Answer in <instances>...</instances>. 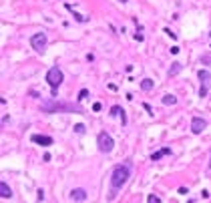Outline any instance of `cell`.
Listing matches in <instances>:
<instances>
[{"label": "cell", "instance_id": "obj_5", "mask_svg": "<svg viewBox=\"0 0 211 203\" xmlns=\"http://www.w3.org/2000/svg\"><path fill=\"white\" fill-rule=\"evenodd\" d=\"M30 46H32V48H34L38 54L44 52V50H46V34H44V32H36V34L30 38Z\"/></svg>", "mask_w": 211, "mask_h": 203}, {"label": "cell", "instance_id": "obj_17", "mask_svg": "<svg viewBox=\"0 0 211 203\" xmlns=\"http://www.w3.org/2000/svg\"><path fill=\"white\" fill-rule=\"evenodd\" d=\"M87 97H88V91H87V88H83V91L79 92V101H84Z\"/></svg>", "mask_w": 211, "mask_h": 203}, {"label": "cell", "instance_id": "obj_11", "mask_svg": "<svg viewBox=\"0 0 211 203\" xmlns=\"http://www.w3.org/2000/svg\"><path fill=\"white\" fill-rule=\"evenodd\" d=\"M0 195H2L4 199H8V197H12V191H10V187H8L6 183H0Z\"/></svg>", "mask_w": 211, "mask_h": 203}, {"label": "cell", "instance_id": "obj_22", "mask_svg": "<svg viewBox=\"0 0 211 203\" xmlns=\"http://www.w3.org/2000/svg\"><path fill=\"white\" fill-rule=\"evenodd\" d=\"M187 193V187H179V195H185Z\"/></svg>", "mask_w": 211, "mask_h": 203}, {"label": "cell", "instance_id": "obj_9", "mask_svg": "<svg viewBox=\"0 0 211 203\" xmlns=\"http://www.w3.org/2000/svg\"><path fill=\"white\" fill-rule=\"evenodd\" d=\"M111 115L113 117H119L121 119V123H123V125H127V115H125V111H123V107H119V105H115V107H111Z\"/></svg>", "mask_w": 211, "mask_h": 203}, {"label": "cell", "instance_id": "obj_1", "mask_svg": "<svg viewBox=\"0 0 211 203\" xmlns=\"http://www.w3.org/2000/svg\"><path fill=\"white\" fill-rule=\"evenodd\" d=\"M131 177V165L129 163H121L113 169V175H111V193H109V201H113L119 193V189L129 181Z\"/></svg>", "mask_w": 211, "mask_h": 203}, {"label": "cell", "instance_id": "obj_8", "mask_svg": "<svg viewBox=\"0 0 211 203\" xmlns=\"http://www.w3.org/2000/svg\"><path fill=\"white\" fill-rule=\"evenodd\" d=\"M32 143L42 145V147H50V145H52V139L46 137V135H32Z\"/></svg>", "mask_w": 211, "mask_h": 203}, {"label": "cell", "instance_id": "obj_4", "mask_svg": "<svg viewBox=\"0 0 211 203\" xmlns=\"http://www.w3.org/2000/svg\"><path fill=\"white\" fill-rule=\"evenodd\" d=\"M42 111H48V113H58V111L81 113V109L77 105H69V103H48V105H42Z\"/></svg>", "mask_w": 211, "mask_h": 203}, {"label": "cell", "instance_id": "obj_15", "mask_svg": "<svg viewBox=\"0 0 211 203\" xmlns=\"http://www.w3.org/2000/svg\"><path fill=\"white\" fill-rule=\"evenodd\" d=\"M179 70H181V65H179V62H173V66H171V70H169V74L173 77V74H177Z\"/></svg>", "mask_w": 211, "mask_h": 203}, {"label": "cell", "instance_id": "obj_13", "mask_svg": "<svg viewBox=\"0 0 211 203\" xmlns=\"http://www.w3.org/2000/svg\"><path fill=\"white\" fill-rule=\"evenodd\" d=\"M163 105H177V97L175 95H165L163 97Z\"/></svg>", "mask_w": 211, "mask_h": 203}, {"label": "cell", "instance_id": "obj_7", "mask_svg": "<svg viewBox=\"0 0 211 203\" xmlns=\"http://www.w3.org/2000/svg\"><path fill=\"white\" fill-rule=\"evenodd\" d=\"M205 127H207V121H205V119H201V117H193V121H191V131H193L195 135L203 133Z\"/></svg>", "mask_w": 211, "mask_h": 203}, {"label": "cell", "instance_id": "obj_20", "mask_svg": "<svg viewBox=\"0 0 211 203\" xmlns=\"http://www.w3.org/2000/svg\"><path fill=\"white\" fill-rule=\"evenodd\" d=\"M201 61H203V62H211V54H203V56H201Z\"/></svg>", "mask_w": 211, "mask_h": 203}, {"label": "cell", "instance_id": "obj_14", "mask_svg": "<svg viewBox=\"0 0 211 203\" xmlns=\"http://www.w3.org/2000/svg\"><path fill=\"white\" fill-rule=\"evenodd\" d=\"M153 87H155V84H153V81H151V79H145V81L141 83V88H143V91H151Z\"/></svg>", "mask_w": 211, "mask_h": 203}, {"label": "cell", "instance_id": "obj_2", "mask_svg": "<svg viewBox=\"0 0 211 203\" xmlns=\"http://www.w3.org/2000/svg\"><path fill=\"white\" fill-rule=\"evenodd\" d=\"M65 81V77H62V70L58 69V66H52V69L46 73V83H48V87L52 88V92H56V88L62 84Z\"/></svg>", "mask_w": 211, "mask_h": 203}, {"label": "cell", "instance_id": "obj_10", "mask_svg": "<svg viewBox=\"0 0 211 203\" xmlns=\"http://www.w3.org/2000/svg\"><path fill=\"white\" fill-rule=\"evenodd\" d=\"M70 199L73 201H84L87 199V191L84 189H73L70 191Z\"/></svg>", "mask_w": 211, "mask_h": 203}, {"label": "cell", "instance_id": "obj_12", "mask_svg": "<svg viewBox=\"0 0 211 203\" xmlns=\"http://www.w3.org/2000/svg\"><path fill=\"white\" fill-rule=\"evenodd\" d=\"M169 153H171V149H161V151H157V153L151 155V159H153V161H157V159H161L163 155H169Z\"/></svg>", "mask_w": 211, "mask_h": 203}, {"label": "cell", "instance_id": "obj_18", "mask_svg": "<svg viewBox=\"0 0 211 203\" xmlns=\"http://www.w3.org/2000/svg\"><path fill=\"white\" fill-rule=\"evenodd\" d=\"M101 109H103V105H101V103H95V105H92V111H95V113H101Z\"/></svg>", "mask_w": 211, "mask_h": 203}, {"label": "cell", "instance_id": "obj_6", "mask_svg": "<svg viewBox=\"0 0 211 203\" xmlns=\"http://www.w3.org/2000/svg\"><path fill=\"white\" fill-rule=\"evenodd\" d=\"M197 79L201 81V88H199V97H205L211 87V73L209 70H199L197 73Z\"/></svg>", "mask_w": 211, "mask_h": 203}, {"label": "cell", "instance_id": "obj_16", "mask_svg": "<svg viewBox=\"0 0 211 203\" xmlns=\"http://www.w3.org/2000/svg\"><path fill=\"white\" fill-rule=\"evenodd\" d=\"M147 203H161V199H159L157 195H153V193H151V195H147Z\"/></svg>", "mask_w": 211, "mask_h": 203}, {"label": "cell", "instance_id": "obj_19", "mask_svg": "<svg viewBox=\"0 0 211 203\" xmlns=\"http://www.w3.org/2000/svg\"><path fill=\"white\" fill-rule=\"evenodd\" d=\"M74 131H77V133H84L87 127H84V125H77V127H74Z\"/></svg>", "mask_w": 211, "mask_h": 203}, {"label": "cell", "instance_id": "obj_3", "mask_svg": "<svg viewBox=\"0 0 211 203\" xmlns=\"http://www.w3.org/2000/svg\"><path fill=\"white\" fill-rule=\"evenodd\" d=\"M97 147H99L101 153H111L113 147H115V141H113V137L107 131H101L99 137H97Z\"/></svg>", "mask_w": 211, "mask_h": 203}, {"label": "cell", "instance_id": "obj_21", "mask_svg": "<svg viewBox=\"0 0 211 203\" xmlns=\"http://www.w3.org/2000/svg\"><path fill=\"white\" fill-rule=\"evenodd\" d=\"M143 107H145V111H147V113L153 111V109H151V105H147V103H143Z\"/></svg>", "mask_w": 211, "mask_h": 203}]
</instances>
